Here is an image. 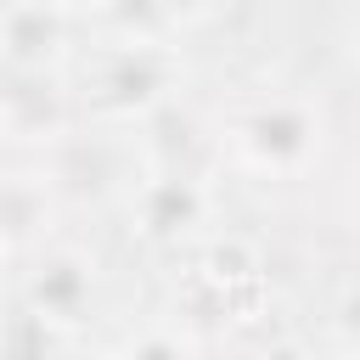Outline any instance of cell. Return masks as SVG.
<instances>
[{
	"label": "cell",
	"instance_id": "cell-1",
	"mask_svg": "<svg viewBox=\"0 0 360 360\" xmlns=\"http://www.w3.org/2000/svg\"><path fill=\"white\" fill-rule=\"evenodd\" d=\"M186 79V62L169 39H101L73 79V112L101 129L152 124Z\"/></svg>",
	"mask_w": 360,
	"mask_h": 360
},
{
	"label": "cell",
	"instance_id": "cell-2",
	"mask_svg": "<svg viewBox=\"0 0 360 360\" xmlns=\"http://www.w3.org/2000/svg\"><path fill=\"white\" fill-rule=\"evenodd\" d=\"M225 158L259 180H304L326 152V107L298 90L253 96L225 118Z\"/></svg>",
	"mask_w": 360,
	"mask_h": 360
},
{
	"label": "cell",
	"instance_id": "cell-3",
	"mask_svg": "<svg viewBox=\"0 0 360 360\" xmlns=\"http://www.w3.org/2000/svg\"><path fill=\"white\" fill-rule=\"evenodd\" d=\"M191 292L219 315V321H259L264 315V248L242 231L208 236V248L191 264Z\"/></svg>",
	"mask_w": 360,
	"mask_h": 360
},
{
	"label": "cell",
	"instance_id": "cell-4",
	"mask_svg": "<svg viewBox=\"0 0 360 360\" xmlns=\"http://www.w3.org/2000/svg\"><path fill=\"white\" fill-rule=\"evenodd\" d=\"M214 214V191L208 180H197L191 169L169 163V169H152L129 186V231L141 242H158V248H174L186 236H197Z\"/></svg>",
	"mask_w": 360,
	"mask_h": 360
},
{
	"label": "cell",
	"instance_id": "cell-5",
	"mask_svg": "<svg viewBox=\"0 0 360 360\" xmlns=\"http://www.w3.org/2000/svg\"><path fill=\"white\" fill-rule=\"evenodd\" d=\"M96 281H101V270H96L90 248L45 236L34 248V259H28V270H22V304L79 332L90 321V309H96Z\"/></svg>",
	"mask_w": 360,
	"mask_h": 360
},
{
	"label": "cell",
	"instance_id": "cell-6",
	"mask_svg": "<svg viewBox=\"0 0 360 360\" xmlns=\"http://www.w3.org/2000/svg\"><path fill=\"white\" fill-rule=\"evenodd\" d=\"M73 39V11L62 0H6L0 6V73H62Z\"/></svg>",
	"mask_w": 360,
	"mask_h": 360
},
{
	"label": "cell",
	"instance_id": "cell-7",
	"mask_svg": "<svg viewBox=\"0 0 360 360\" xmlns=\"http://www.w3.org/2000/svg\"><path fill=\"white\" fill-rule=\"evenodd\" d=\"M73 129L62 73H0V146H56Z\"/></svg>",
	"mask_w": 360,
	"mask_h": 360
},
{
	"label": "cell",
	"instance_id": "cell-8",
	"mask_svg": "<svg viewBox=\"0 0 360 360\" xmlns=\"http://www.w3.org/2000/svg\"><path fill=\"white\" fill-rule=\"evenodd\" d=\"M56 186L34 169H0V253H34L51 236Z\"/></svg>",
	"mask_w": 360,
	"mask_h": 360
},
{
	"label": "cell",
	"instance_id": "cell-9",
	"mask_svg": "<svg viewBox=\"0 0 360 360\" xmlns=\"http://www.w3.org/2000/svg\"><path fill=\"white\" fill-rule=\"evenodd\" d=\"M0 349H22V354L79 349V332L62 326V321H51V315H39V309H28V304H17L11 321H6V332H0Z\"/></svg>",
	"mask_w": 360,
	"mask_h": 360
},
{
	"label": "cell",
	"instance_id": "cell-10",
	"mask_svg": "<svg viewBox=\"0 0 360 360\" xmlns=\"http://www.w3.org/2000/svg\"><path fill=\"white\" fill-rule=\"evenodd\" d=\"M124 349H129V354H197V349H202V338L186 326V315H174V326H152V332H135Z\"/></svg>",
	"mask_w": 360,
	"mask_h": 360
},
{
	"label": "cell",
	"instance_id": "cell-11",
	"mask_svg": "<svg viewBox=\"0 0 360 360\" xmlns=\"http://www.w3.org/2000/svg\"><path fill=\"white\" fill-rule=\"evenodd\" d=\"M332 343L343 354H360V287H349L332 309Z\"/></svg>",
	"mask_w": 360,
	"mask_h": 360
},
{
	"label": "cell",
	"instance_id": "cell-12",
	"mask_svg": "<svg viewBox=\"0 0 360 360\" xmlns=\"http://www.w3.org/2000/svg\"><path fill=\"white\" fill-rule=\"evenodd\" d=\"M214 11H219V0H158V17H163V28H169V34L197 28V22H208Z\"/></svg>",
	"mask_w": 360,
	"mask_h": 360
},
{
	"label": "cell",
	"instance_id": "cell-13",
	"mask_svg": "<svg viewBox=\"0 0 360 360\" xmlns=\"http://www.w3.org/2000/svg\"><path fill=\"white\" fill-rule=\"evenodd\" d=\"M62 6H68L73 17H101V11L112 6V0H62Z\"/></svg>",
	"mask_w": 360,
	"mask_h": 360
},
{
	"label": "cell",
	"instance_id": "cell-14",
	"mask_svg": "<svg viewBox=\"0 0 360 360\" xmlns=\"http://www.w3.org/2000/svg\"><path fill=\"white\" fill-rule=\"evenodd\" d=\"M349 45H354V62H360V0L349 6Z\"/></svg>",
	"mask_w": 360,
	"mask_h": 360
}]
</instances>
